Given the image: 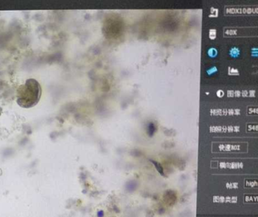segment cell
Masks as SVG:
<instances>
[{"label":"cell","instance_id":"obj_1","mask_svg":"<svg viewBox=\"0 0 258 217\" xmlns=\"http://www.w3.org/2000/svg\"><path fill=\"white\" fill-rule=\"evenodd\" d=\"M41 95L42 87L39 81L29 78L17 89L16 101L22 108H29L38 103Z\"/></svg>","mask_w":258,"mask_h":217},{"label":"cell","instance_id":"obj_2","mask_svg":"<svg viewBox=\"0 0 258 217\" xmlns=\"http://www.w3.org/2000/svg\"><path fill=\"white\" fill-rule=\"evenodd\" d=\"M216 31L214 30H211V31H210V37H211V39H214L216 36Z\"/></svg>","mask_w":258,"mask_h":217}]
</instances>
